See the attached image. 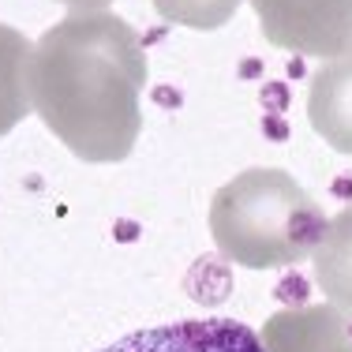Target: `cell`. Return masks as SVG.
Returning <instances> with one entry per match:
<instances>
[{
	"mask_svg": "<svg viewBox=\"0 0 352 352\" xmlns=\"http://www.w3.org/2000/svg\"><path fill=\"white\" fill-rule=\"evenodd\" d=\"M307 116H311V128L333 150L352 154V45L341 49L311 79Z\"/></svg>",
	"mask_w": 352,
	"mask_h": 352,
	"instance_id": "6",
	"label": "cell"
},
{
	"mask_svg": "<svg viewBox=\"0 0 352 352\" xmlns=\"http://www.w3.org/2000/svg\"><path fill=\"white\" fill-rule=\"evenodd\" d=\"M315 281L333 304L352 307V206L326 221L315 248Z\"/></svg>",
	"mask_w": 352,
	"mask_h": 352,
	"instance_id": "7",
	"label": "cell"
},
{
	"mask_svg": "<svg viewBox=\"0 0 352 352\" xmlns=\"http://www.w3.org/2000/svg\"><path fill=\"white\" fill-rule=\"evenodd\" d=\"M266 352H352V322L333 307L281 311L263 330Z\"/></svg>",
	"mask_w": 352,
	"mask_h": 352,
	"instance_id": "5",
	"label": "cell"
},
{
	"mask_svg": "<svg viewBox=\"0 0 352 352\" xmlns=\"http://www.w3.org/2000/svg\"><path fill=\"white\" fill-rule=\"evenodd\" d=\"M56 4L72 8V15H79V12H105L113 0H56Z\"/></svg>",
	"mask_w": 352,
	"mask_h": 352,
	"instance_id": "10",
	"label": "cell"
},
{
	"mask_svg": "<svg viewBox=\"0 0 352 352\" xmlns=\"http://www.w3.org/2000/svg\"><path fill=\"white\" fill-rule=\"evenodd\" d=\"M210 232L225 258L274 270L311 255L326 232V217L281 169H248L214 195Z\"/></svg>",
	"mask_w": 352,
	"mask_h": 352,
	"instance_id": "2",
	"label": "cell"
},
{
	"mask_svg": "<svg viewBox=\"0 0 352 352\" xmlns=\"http://www.w3.org/2000/svg\"><path fill=\"white\" fill-rule=\"evenodd\" d=\"M30 49L34 45L19 30L0 23V139L30 113V87H27Z\"/></svg>",
	"mask_w": 352,
	"mask_h": 352,
	"instance_id": "8",
	"label": "cell"
},
{
	"mask_svg": "<svg viewBox=\"0 0 352 352\" xmlns=\"http://www.w3.org/2000/svg\"><path fill=\"white\" fill-rule=\"evenodd\" d=\"M157 15L191 30H214L232 19L240 0H154Z\"/></svg>",
	"mask_w": 352,
	"mask_h": 352,
	"instance_id": "9",
	"label": "cell"
},
{
	"mask_svg": "<svg viewBox=\"0 0 352 352\" xmlns=\"http://www.w3.org/2000/svg\"><path fill=\"white\" fill-rule=\"evenodd\" d=\"M27 87L41 124L75 157L102 165L131 154L146 53L120 15L79 12L53 23L30 49Z\"/></svg>",
	"mask_w": 352,
	"mask_h": 352,
	"instance_id": "1",
	"label": "cell"
},
{
	"mask_svg": "<svg viewBox=\"0 0 352 352\" xmlns=\"http://www.w3.org/2000/svg\"><path fill=\"white\" fill-rule=\"evenodd\" d=\"M98 352H266L263 338L232 318H180L135 330Z\"/></svg>",
	"mask_w": 352,
	"mask_h": 352,
	"instance_id": "4",
	"label": "cell"
},
{
	"mask_svg": "<svg viewBox=\"0 0 352 352\" xmlns=\"http://www.w3.org/2000/svg\"><path fill=\"white\" fill-rule=\"evenodd\" d=\"M263 34L292 53H341L352 41V0H255Z\"/></svg>",
	"mask_w": 352,
	"mask_h": 352,
	"instance_id": "3",
	"label": "cell"
}]
</instances>
